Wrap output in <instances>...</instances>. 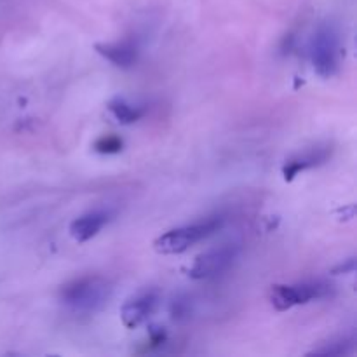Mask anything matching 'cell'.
<instances>
[{"instance_id": "1", "label": "cell", "mask_w": 357, "mask_h": 357, "mask_svg": "<svg viewBox=\"0 0 357 357\" xmlns=\"http://www.w3.org/2000/svg\"><path fill=\"white\" fill-rule=\"evenodd\" d=\"M112 291L114 288L108 279L100 275H86L63 286L59 298L68 309L87 314L103 309L110 300Z\"/></svg>"}, {"instance_id": "2", "label": "cell", "mask_w": 357, "mask_h": 357, "mask_svg": "<svg viewBox=\"0 0 357 357\" xmlns=\"http://www.w3.org/2000/svg\"><path fill=\"white\" fill-rule=\"evenodd\" d=\"M220 227H222V218H209L206 222H197L192 223V225L167 230L166 234L153 241V250L160 255H181L194 244L213 236Z\"/></svg>"}, {"instance_id": "3", "label": "cell", "mask_w": 357, "mask_h": 357, "mask_svg": "<svg viewBox=\"0 0 357 357\" xmlns=\"http://www.w3.org/2000/svg\"><path fill=\"white\" fill-rule=\"evenodd\" d=\"M340 56V35L333 23H323L310 42V59L314 70L323 79H330L338 70Z\"/></svg>"}, {"instance_id": "4", "label": "cell", "mask_w": 357, "mask_h": 357, "mask_svg": "<svg viewBox=\"0 0 357 357\" xmlns=\"http://www.w3.org/2000/svg\"><path fill=\"white\" fill-rule=\"evenodd\" d=\"M331 295V286L323 281H307L298 284H278L271 289V303L275 310L284 312L295 305L323 300Z\"/></svg>"}, {"instance_id": "5", "label": "cell", "mask_w": 357, "mask_h": 357, "mask_svg": "<svg viewBox=\"0 0 357 357\" xmlns=\"http://www.w3.org/2000/svg\"><path fill=\"white\" fill-rule=\"evenodd\" d=\"M237 257H239V248L236 244H225V246L215 248V250L199 255L188 274H190L192 279L216 278V275H222L223 272L229 271L234 261L237 260Z\"/></svg>"}, {"instance_id": "6", "label": "cell", "mask_w": 357, "mask_h": 357, "mask_svg": "<svg viewBox=\"0 0 357 357\" xmlns=\"http://www.w3.org/2000/svg\"><path fill=\"white\" fill-rule=\"evenodd\" d=\"M159 305V295L157 291H145L139 293L135 298L128 300L121 309V319L128 330H136L143 323L152 317Z\"/></svg>"}, {"instance_id": "7", "label": "cell", "mask_w": 357, "mask_h": 357, "mask_svg": "<svg viewBox=\"0 0 357 357\" xmlns=\"http://www.w3.org/2000/svg\"><path fill=\"white\" fill-rule=\"evenodd\" d=\"M96 52L114 63L115 66L121 68H129L135 65L136 58H138V47L132 40H121V42H100L94 45Z\"/></svg>"}, {"instance_id": "8", "label": "cell", "mask_w": 357, "mask_h": 357, "mask_svg": "<svg viewBox=\"0 0 357 357\" xmlns=\"http://www.w3.org/2000/svg\"><path fill=\"white\" fill-rule=\"evenodd\" d=\"M108 220H110V215L107 211L86 213V215L79 216L70 223V236L77 243H87L100 234V230L107 225Z\"/></svg>"}, {"instance_id": "9", "label": "cell", "mask_w": 357, "mask_h": 357, "mask_svg": "<svg viewBox=\"0 0 357 357\" xmlns=\"http://www.w3.org/2000/svg\"><path fill=\"white\" fill-rule=\"evenodd\" d=\"M328 157H330V150L328 149L309 150V152H305L303 155H298L295 157V159L288 160L284 169H282V173H284L286 180H293L300 171L310 169V167H316L319 166V164L326 162Z\"/></svg>"}, {"instance_id": "10", "label": "cell", "mask_w": 357, "mask_h": 357, "mask_svg": "<svg viewBox=\"0 0 357 357\" xmlns=\"http://www.w3.org/2000/svg\"><path fill=\"white\" fill-rule=\"evenodd\" d=\"M108 110L112 112V115H114L121 124H132V122L139 121L143 115L142 108L128 103L124 98H115V100H112L110 103H108Z\"/></svg>"}, {"instance_id": "11", "label": "cell", "mask_w": 357, "mask_h": 357, "mask_svg": "<svg viewBox=\"0 0 357 357\" xmlns=\"http://www.w3.org/2000/svg\"><path fill=\"white\" fill-rule=\"evenodd\" d=\"M354 347V338H338V340H331L324 344L323 347L314 349L310 356H344L349 354Z\"/></svg>"}, {"instance_id": "12", "label": "cell", "mask_w": 357, "mask_h": 357, "mask_svg": "<svg viewBox=\"0 0 357 357\" xmlns=\"http://www.w3.org/2000/svg\"><path fill=\"white\" fill-rule=\"evenodd\" d=\"M94 149L100 153H117L122 150V139L115 135L101 136V138L94 143Z\"/></svg>"}, {"instance_id": "13", "label": "cell", "mask_w": 357, "mask_h": 357, "mask_svg": "<svg viewBox=\"0 0 357 357\" xmlns=\"http://www.w3.org/2000/svg\"><path fill=\"white\" fill-rule=\"evenodd\" d=\"M354 267H356V264H354V258H351V260H349V264L347 265H344L342 264L340 267H337L335 268V274H338V272H344V274H347V272H352L354 271Z\"/></svg>"}]
</instances>
